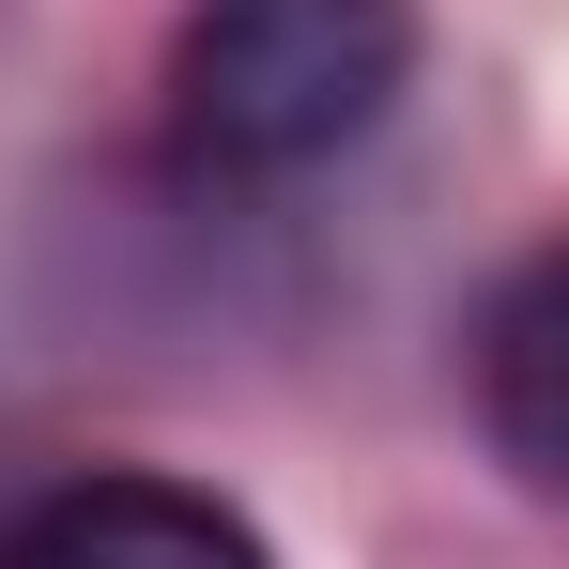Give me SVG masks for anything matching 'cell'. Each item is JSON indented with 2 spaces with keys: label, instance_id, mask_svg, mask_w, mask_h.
I'll list each match as a JSON object with an SVG mask.
<instances>
[{
  "label": "cell",
  "instance_id": "obj_3",
  "mask_svg": "<svg viewBox=\"0 0 569 569\" xmlns=\"http://www.w3.org/2000/svg\"><path fill=\"white\" fill-rule=\"evenodd\" d=\"M477 400H492V447L569 492V247H539L523 278L492 292V323H477Z\"/></svg>",
  "mask_w": 569,
  "mask_h": 569
},
{
  "label": "cell",
  "instance_id": "obj_2",
  "mask_svg": "<svg viewBox=\"0 0 569 569\" xmlns=\"http://www.w3.org/2000/svg\"><path fill=\"white\" fill-rule=\"evenodd\" d=\"M0 569H278V555H262V523H247L231 492L108 462V477L31 492V508L0 523Z\"/></svg>",
  "mask_w": 569,
  "mask_h": 569
},
{
  "label": "cell",
  "instance_id": "obj_1",
  "mask_svg": "<svg viewBox=\"0 0 569 569\" xmlns=\"http://www.w3.org/2000/svg\"><path fill=\"white\" fill-rule=\"evenodd\" d=\"M416 78V0H200L170 47V139L216 186H292L355 154Z\"/></svg>",
  "mask_w": 569,
  "mask_h": 569
}]
</instances>
